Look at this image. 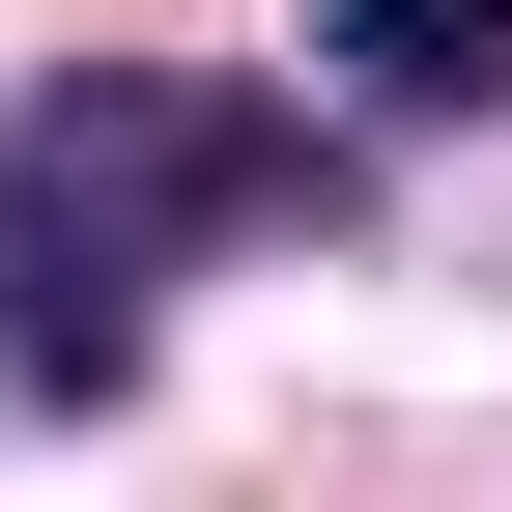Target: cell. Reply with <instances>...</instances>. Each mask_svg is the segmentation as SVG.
<instances>
[{
    "mask_svg": "<svg viewBox=\"0 0 512 512\" xmlns=\"http://www.w3.org/2000/svg\"><path fill=\"white\" fill-rule=\"evenodd\" d=\"M313 57H342V114H484L512 0H313Z\"/></svg>",
    "mask_w": 512,
    "mask_h": 512,
    "instance_id": "obj_2",
    "label": "cell"
},
{
    "mask_svg": "<svg viewBox=\"0 0 512 512\" xmlns=\"http://www.w3.org/2000/svg\"><path fill=\"white\" fill-rule=\"evenodd\" d=\"M342 143L285 86H200V57H86V86L0 114V399H143L171 285L228 228H313Z\"/></svg>",
    "mask_w": 512,
    "mask_h": 512,
    "instance_id": "obj_1",
    "label": "cell"
}]
</instances>
